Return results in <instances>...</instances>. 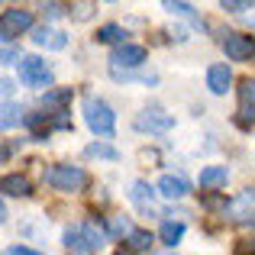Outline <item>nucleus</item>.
I'll return each instance as SVG.
<instances>
[{
	"mask_svg": "<svg viewBox=\"0 0 255 255\" xmlns=\"http://www.w3.org/2000/svg\"><path fill=\"white\" fill-rule=\"evenodd\" d=\"M168 13H178V16H194V6L191 3H165Z\"/></svg>",
	"mask_w": 255,
	"mask_h": 255,
	"instance_id": "obj_26",
	"label": "nucleus"
},
{
	"mask_svg": "<svg viewBox=\"0 0 255 255\" xmlns=\"http://www.w3.org/2000/svg\"><path fill=\"white\" fill-rule=\"evenodd\" d=\"M187 191H191V181H187L184 174H162V181H158V194L168 197V200L187 197Z\"/></svg>",
	"mask_w": 255,
	"mask_h": 255,
	"instance_id": "obj_10",
	"label": "nucleus"
},
{
	"mask_svg": "<svg viewBox=\"0 0 255 255\" xmlns=\"http://www.w3.org/2000/svg\"><path fill=\"white\" fill-rule=\"evenodd\" d=\"M84 123L97 136H113L117 129V113L110 110V104L100 97H84Z\"/></svg>",
	"mask_w": 255,
	"mask_h": 255,
	"instance_id": "obj_1",
	"label": "nucleus"
},
{
	"mask_svg": "<svg viewBox=\"0 0 255 255\" xmlns=\"http://www.w3.org/2000/svg\"><path fill=\"white\" fill-rule=\"evenodd\" d=\"M120 65H123V71L145 65V49L142 45H132V42H123L117 52H113V68H120Z\"/></svg>",
	"mask_w": 255,
	"mask_h": 255,
	"instance_id": "obj_9",
	"label": "nucleus"
},
{
	"mask_svg": "<svg viewBox=\"0 0 255 255\" xmlns=\"http://www.w3.org/2000/svg\"><path fill=\"white\" fill-rule=\"evenodd\" d=\"M71 100V87H55V91H45V107H65Z\"/></svg>",
	"mask_w": 255,
	"mask_h": 255,
	"instance_id": "obj_21",
	"label": "nucleus"
},
{
	"mask_svg": "<svg viewBox=\"0 0 255 255\" xmlns=\"http://www.w3.org/2000/svg\"><path fill=\"white\" fill-rule=\"evenodd\" d=\"M3 220H6V207L0 204V223H3Z\"/></svg>",
	"mask_w": 255,
	"mask_h": 255,
	"instance_id": "obj_30",
	"label": "nucleus"
},
{
	"mask_svg": "<svg viewBox=\"0 0 255 255\" xmlns=\"http://www.w3.org/2000/svg\"><path fill=\"white\" fill-rule=\"evenodd\" d=\"M6 155H10V152H6V149H3V145H0V162H3V158H6Z\"/></svg>",
	"mask_w": 255,
	"mask_h": 255,
	"instance_id": "obj_31",
	"label": "nucleus"
},
{
	"mask_svg": "<svg viewBox=\"0 0 255 255\" xmlns=\"http://www.w3.org/2000/svg\"><path fill=\"white\" fill-rule=\"evenodd\" d=\"M0 191L10 194V197H29L32 184H29L26 174H3V178H0Z\"/></svg>",
	"mask_w": 255,
	"mask_h": 255,
	"instance_id": "obj_13",
	"label": "nucleus"
},
{
	"mask_svg": "<svg viewBox=\"0 0 255 255\" xmlns=\"http://www.w3.org/2000/svg\"><path fill=\"white\" fill-rule=\"evenodd\" d=\"M226 181H230L226 165H210L200 171V187H226Z\"/></svg>",
	"mask_w": 255,
	"mask_h": 255,
	"instance_id": "obj_15",
	"label": "nucleus"
},
{
	"mask_svg": "<svg viewBox=\"0 0 255 255\" xmlns=\"http://www.w3.org/2000/svg\"><path fill=\"white\" fill-rule=\"evenodd\" d=\"M32 26V13L29 10H3V16H0V32H3L6 39L10 36H19V32H26Z\"/></svg>",
	"mask_w": 255,
	"mask_h": 255,
	"instance_id": "obj_8",
	"label": "nucleus"
},
{
	"mask_svg": "<svg viewBox=\"0 0 255 255\" xmlns=\"http://www.w3.org/2000/svg\"><path fill=\"white\" fill-rule=\"evenodd\" d=\"M129 200H132V204H136L142 213H155V191H152L145 181H136V184H132Z\"/></svg>",
	"mask_w": 255,
	"mask_h": 255,
	"instance_id": "obj_14",
	"label": "nucleus"
},
{
	"mask_svg": "<svg viewBox=\"0 0 255 255\" xmlns=\"http://www.w3.org/2000/svg\"><path fill=\"white\" fill-rule=\"evenodd\" d=\"M32 42H36V45H42V49L62 52L65 45H68V36H65L62 29H49V26H39V29L32 32Z\"/></svg>",
	"mask_w": 255,
	"mask_h": 255,
	"instance_id": "obj_11",
	"label": "nucleus"
},
{
	"mask_svg": "<svg viewBox=\"0 0 255 255\" xmlns=\"http://www.w3.org/2000/svg\"><path fill=\"white\" fill-rule=\"evenodd\" d=\"M126 246H129V252H149V249H152V233L132 230L129 239H126Z\"/></svg>",
	"mask_w": 255,
	"mask_h": 255,
	"instance_id": "obj_19",
	"label": "nucleus"
},
{
	"mask_svg": "<svg viewBox=\"0 0 255 255\" xmlns=\"http://www.w3.org/2000/svg\"><path fill=\"white\" fill-rule=\"evenodd\" d=\"M45 181H49V187H55L62 194H78L87 187V171L78 168V165H55V168L45 171Z\"/></svg>",
	"mask_w": 255,
	"mask_h": 255,
	"instance_id": "obj_2",
	"label": "nucleus"
},
{
	"mask_svg": "<svg viewBox=\"0 0 255 255\" xmlns=\"http://www.w3.org/2000/svg\"><path fill=\"white\" fill-rule=\"evenodd\" d=\"M3 255H39V252L36 249H26V246H10Z\"/></svg>",
	"mask_w": 255,
	"mask_h": 255,
	"instance_id": "obj_27",
	"label": "nucleus"
},
{
	"mask_svg": "<svg viewBox=\"0 0 255 255\" xmlns=\"http://www.w3.org/2000/svg\"><path fill=\"white\" fill-rule=\"evenodd\" d=\"M123 36H126V29H123V26H117V23H107V26H100V29H97L100 42H110V45H117V49L123 45Z\"/></svg>",
	"mask_w": 255,
	"mask_h": 255,
	"instance_id": "obj_18",
	"label": "nucleus"
},
{
	"mask_svg": "<svg viewBox=\"0 0 255 255\" xmlns=\"http://www.w3.org/2000/svg\"><path fill=\"white\" fill-rule=\"evenodd\" d=\"M230 84H233L230 65H210V71H207V87H210L213 94H226Z\"/></svg>",
	"mask_w": 255,
	"mask_h": 255,
	"instance_id": "obj_12",
	"label": "nucleus"
},
{
	"mask_svg": "<svg viewBox=\"0 0 255 255\" xmlns=\"http://www.w3.org/2000/svg\"><path fill=\"white\" fill-rule=\"evenodd\" d=\"M239 123H243V126H255V107H252V110H243Z\"/></svg>",
	"mask_w": 255,
	"mask_h": 255,
	"instance_id": "obj_29",
	"label": "nucleus"
},
{
	"mask_svg": "<svg viewBox=\"0 0 255 255\" xmlns=\"http://www.w3.org/2000/svg\"><path fill=\"white\" fill-rule=\"evenodd\" d=\"M158 236H162V243L165 246H178L181 243V236H184V223H178V220H165L162 223V230H158Z\"/></svg>",
	"mask_w": 255,
	"mask_h": 255,
	"instance_id": "obj_17",
	"label": "nucleus"
},
{
	"mask_svg": "<svg viewBox=\"0 0 255 255\" xmlns=\"http://www.w3.org/2000/svg\"><path fill=\"white\" fill-rule=\"evenodd\" d=\"M19 123H23V110L10 100H0V129H13Z\"/></svg>",
	"mask_w": 255,
	"mask_h": 255,
	"instance_id": "obj_16",
	"label": "nucleus"
},
{
	"mask_svg": "<svg viewBox=\"0 0 255 255\" xmlns=\"http://www.w3.org/2000/svg\"><path fill=\"white\" fill-rule=\"evenodd\" d=\"M65 246L75 252H97L104 249V230L94 223H84V226H68L65 230Z\"/></svg>",
	"mask_w": 255,
	"mask_h": 255,
	"instance_id": "obj_3",
	"label": "nucleus"
},
{
	"mask_svg": "<svg viewBox=\"0 0 255 255\" xmlns=\"http://www.w3.org/2000/svg\"><path fill=\"white\" fill-rule=\"evenodd\" d=\"M223 52L233 58V62H246V58L255 55V39L246 36V32H226L223 39Z\"/></svg>",
	"mask_w": 255,
	"mask_h": 255,
	"instance_id": "obj_7",
	"label": "nucleus"
},
{
	"mask_svg": "<svg viewBox=\"0 0 255 255\" xmlns=\"http://www.w3.org/2000/svg\"><path fill=\"white\" fill-rule=\"evenodd\" d=\"M19 52L13 49V45H6V49H0V65H19Z\"/></svg>",
	"mask_w": 255,
	"mask_h": 255,
	"instance_id": "obj_25",
	"label": "nucleus"
},
{
	"mask_svg": "<svg viewBox=\"0 0 255 255\" xmlns=\"http://www.w3.org/2000/svg\"><path fill=\"white\" fill-rule=\"evenodd\" d=\"M223 213H226V220H233V223H252L255 220V187L239 191L230 204H223Z\"/></svg>",
	"mask_w": 255,
	"mask_h": 255,
	"instance_id": "obj_5",
	"label": "nucleus"
},
{
	"mask_svg": "<svg viewBox=\"0 0 255 255\" xmlns=\"http://www.w3.org/2000/svg\"><path fill=\"white\" fill-rule=\"evenodd\" d=\"M16 68H19V81H23L26 87H32V91L52 87V71L45 68L42 58H36V55H23Z\"/></svg>",
	"mask_w": 255,
	"mask_h": 255,
	"instance_id": "obj_4",
	"label": "nucleus"
},
{
	"mask_svg": "<svg viewBox=\"0 0 255 255\" xmlns=\"http://www.w3.org/2000/svg\"><path fill=\"white\" fill-rule=\"evenodd\" d=\"M84 155H87V158H104V162H117V149H113V145H107V142H94V145H87Z\"/></svg>",
	"mask_w": 255,
	"mask_h": 255,
	"instance_id": "obj_20",
	"label": "nucleus"
},
{
	"mask_svg": "<svg viewBox=\"0 0 255 255\" xmlns=\"http://www.w3.org/2000/svg\"><path fill=\"white\" fill-rule=\"evenodd\" d=\"M239 100L246 104V110L255 107V78H246V81L239 84Z\"/></svg>",
	"mask_w": 255,
	"mask_h": 255,
	"instance_id": "obj_22",
	"label": "nucleus"
},
{
	"mask_svg": "<svg viewBox=\"0 0 255 255\" xmlns=\"http://www.w3.org/2000/svg\"><path fill=\"white\" fill-rule=\"evenodd\" d=\"M129 220L126 217H110V236H126L129 239Z\"/></svg>",
	"mask_w": 255,
	"mask_h": 255,
	"instance_id": "obj_23",
	"label": "nucleus"
},
{
	"mask_svg": "<svg viewBox=\"0 0 255 255\" xmlns=\"http://www.w3.org/2000/svg\"><path fill=\"white\" fill-rule=\"evenodd\" d=\"M13 91H16V84H13L10 78H0V94H3V97H10Z\"/></svg>",
	"mask_w": 255,
	"mask_h": 255,
	"instance_id": "obj_28",
	"label": "nucleus"
},
{
	"mask_svg": "<svg viewBox=\"0 0 255 255\" xmlns=\"http://www.w3.org/2000/svg\"><path fill=\"white\" fill-rule=\"evenodd\" d=\"M171 126H174V117L165 113L162 107H145V110L136 117V129L139 132H168Z\"/></svg>",
	"mask_w": 255,
	"mask_h": 255,
	"instance_id": "obj_6",
	"label": "nucleus"
},
{
	"mask_svg": "<svg viewBox=\"0 0 255 255\" xmlns=\"http://www.w3.org/2000/svg\"><path fill=\"white\" fill-rule=\"evenodd\" d=\"M220 10H226V13H246V10H252V3H249V0H223Z\"/></svg>",
	"mask_w": 255,
	"mask_h": 255,
	"instance_id": "obj_24",
	"label": "nucleus"
}]
</instances>
